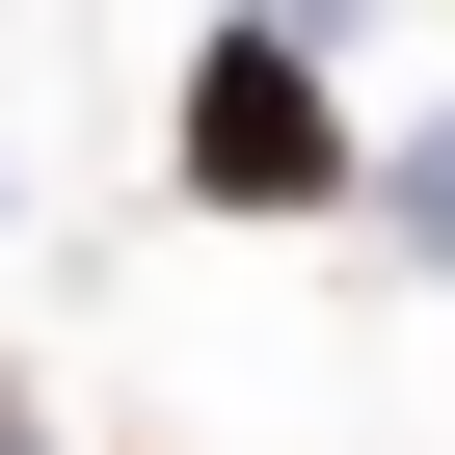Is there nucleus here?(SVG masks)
Listing matches in <instances>:
<instances>
[{"label":"nucleus","mask_w":455,"mask_h":455,"mask_svg":"<svg viewBox=\"0 0 455 455\" xmlns=\"http://www.w3.org/2000/svg\"><path fill=\"white\" fill-rule=\"evenodd\" d=\"M402 242H428V268H455V108H428V161H402Z\"/></svg>","instance_id":"2"},{"label":"nucleus","mask_w":455,"mask_h":455,"mask_svg":"<svg viewBox=\"0 0 455 455\" xmlns=\"http://www.w3.org/2000/svg\"><path fill=\"white\" fill-rule=\"evenodd\" d=\"M242 28H268V54H322V28H348V0H242Z\"/></svg>","instance_id":"3"},{"label":"nucleus","mask_w":455,"mask_h":455,"mask_svg":"<svg viewBox=\"0 0 455 455\" xmlns=\"http://www.w3.org/2000/svg\"><path fill=\"white\" fill-rule=\"evenodd\" d=\"M0 455H54V428H28V375H0Z\"/></svg>","instance_id":"4"},{"label":"nucleus","mask_w":455,"mask_h":455,"mask_svg":"<svg viewBox=\"0 0 455 455\" xmlns=\"http://www.w3.org/2000/svg\"><path fill=\"white\" fill-rule=\"evenodd\" d=\"M161 161H188V214H348V81H322V54H268V28H214Z\"/></svg>","instance_id":"1"}]
</instances>
